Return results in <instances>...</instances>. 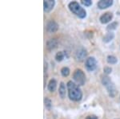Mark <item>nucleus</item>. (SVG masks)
Instances as JSON below:
<instances>
[{
    "label": "nucleus",
    "instance_id": "1",
    "mask_svg": "<svg viewBox=\"0 0 120 119\" xmlns=\"http://www.w3.org/2000/svg\"><path fill=\"white\" fill-rule=\"evenodd\" d=\"M67 89L70 100L73 101H79L82 100V90H81V89L77 84L73 82L72 81H69L67 84Z\"/></svg>",
    "mask_w": 120,
    "mask_h": 119
},
{
    "label": "nucleus",
    "instance_id": "2",
    "mask_svg": "<svg viewBox=\"0 0 120 119\" xmlns=\"http://www.w3.org/2000/svg\"><path fill=\"white\" fill-rule=\"evenodd\" d=\"M68 8L73 14L80 19H84L86 17V11L81 6L78 2L72 1L68 4Z\"/></svg>",
    "mask_w": 120,
    "mask_h": 119
},
{
    "label": "nucleus",
    "instance_id": "3",
    "mask_svg": "<svg viewBox=\"0 0 120 119\" xmlns=\"http://www.w3.org/2000/svg\"><path fill=\"white\" fill-rule=\"evenodd\" d=\"M102 84L106 88L108 94L111 97H115L117 94V89L115 88V84L111 81V79L108 76H102L101 78Z\"/></svg>",
    "mask_w": 120,
    "mask_h": 119
},
{
    "label": "nucleus",
    "instance_id": "4",
    "mask_svg": "<svg viewBox=\"0 0 120 119\" xmlns=\"http://www.w3.org/2000/svg\"><path fill=\"white\" fill-rule=\"evenodd\" d=\"M73 80L75 81V84L79 85H83L86 82V75L84 72L80 69H77L75 70L73 73Z\"/></svg>",
    "mask_w": 120,
    "mask_h": 119
},
{
    "label": "nucleus",
    "instance_id": "5",
    "mask_svg": "<svg viewBox=\"0 0 120 119\" xmlns=\"http://www.w3.org/2000/svg\"><path fill=\"white\" fill-rule=\"evenodd\" d=\"M98 65L97 60L94 57V56H90V57L86 58V60H85V67L87 71L89 72H93L96 69Z\"/></svg>",
    "mask_w": 120,
    "mask_h": 119
},
{
    "label": "nucleus",
    "instance_id": "6",
    "mask_svg": "<svg viewBox=\"0 0 120 119\" xmlns=\"http://www.w3.org/2000/svg\"><path fill=\"white\" fill-rule=\"evenodd\" d=\"M86 56H87V51L84 48H79L75 52V58L77 61L81 62L83 61L85 59L86 60Z\"/></svg>",
    "mask_w": 120,
    "mask_h": 119
},
{
    "label": "nucleus",
    "instance_id": "7",
    "mask_svg": "<svg viewBox=\"0 0 120 119\" xmlns=\"http://www.w3.org/2000/svg\"><path fill=\"white\" fill-rule=\"evenodd\" d=\"M46 29L49 33H55L59 30V24L55 20H50L46 23Z\"/></svg>",
    "mask_w": 120,
    "mask_h": 119
},
{
    "label": "nucleus",
    "instance_id": "8",
    "mask_svg": "<svg viewBox=\"0 0 120 119\" xmlns=\"http://www.w3.org/2000/svg\"><path fill=\"white\" fill-rule=\"evenodd\" d=\"M112 19H113V13L107 11V12H105L99 17V21L102 24H106V23L111 22Z\"/></svg>",
    "mask_w": 120,
    "mask_h": 119
},
{
    "label": "nucleus",
    "instance_id": "9",
    "mask_svg": "<svg viewBox=\"0 0 120 119\" xmlns=\"http://www.w3.org/2000/svg\"><path fill=\"white\" fill-rule=\"evenodd\" d=\"M55 5V0H45L43 2V9L44 11L46 13L51 12L52 10L54 9Z\"/></svg>",
    "mask_w": 120,
    "mask_h": 119
},
{
    "label": "nucleus",
    "instance_id": "10",
    "mask_svg": "<svg viewBox=\"0 0 120 119\" xmlns=\"http://www.w3.org/2000/svg\"><path fill=\"white\" fill-rule=\"evenodd\" d=\"M113 3H114L113 0H100V1L98 2L97 7L100 10H104L111 7L113 5Z\"/></svg>",
    "mask_w": 120,
    "mask_h": 119
},
{
    "label": "nucleus",
    "instance_id": "11",
    "mask_svg": "<svg viewBox=\"0 0 120 119\" xmlns=\"http://www.w3.org/2000/svg\"><path fill=\"white\" fill-rule=\"evenodd\" d=\"M58 45H59V40H58L57 39H51V40H48L46 44V49L48 51L55 50V48H58Z\"/></svg>",
    "mask_w": 120,
    "mask_h": 119
},
{
    "label": "nucleus",
    "instance_id": "12",
    "mask_svg": "<svg viewBox=\"0 0 120 119\" xmlns=\"http://www.w3.org/2000/svg\"><path fill=\"white\" fill-rule=\"evenodd\" d=\"M67 89H66V85L64 82H61L59 85V95L62 99H64L66 97V94H67Z\"/></svg>",
    "mask_w": 120,
    "mask_h": 119
},
{
    "label": "nucleus",
    "instance_id": "13",
    "mask_svg": "<svg viewBox=\"0 0 120 119\" xmlns=\"http://www.w3.org/2000/svg\"><path fill=\"white\" fill-rule=\"evenodd\" d=\"M56 89H57V81H56L55 79L52 78V79H51L49 81V82H48L47 89L50 92L53 93V92H55L56 90Z\"/></svg>",
    "mask_w": 120,
    "mask_h": 119
},
{
    "label": "nucleus",
    "instance_id": "14",
    "mask_svg": "<svg viewBox=\"0 0 120 119\" xmlns=\"http://www.w3.org/2000/svg\"><path fill=\"white\" fill-rule=\"evenodd\" d=\"M114 38H115V34L112 32H108L107 33H106V35L103 36L102 41L104 43H109V42H111L112 40H114Z\"/></svg>",
    "mask_w": 120,
    "mask_h": 119
},
{
    "label": "nucleus",
    "instance_id": "15",
    "mask_svg": "<svg viewBox=\"0 0 120 119\" xmlns=\"http://www.w3.org/2000/svg\"><path fill=\"white\" fill-rule=\"evenodd\" d=\"M65 56H66L65 52H62V51H60V52L56 53V55L55 56V60L58 62H61L62 60H63V59L65 58Z\"/></svg>",
    "mask_w": 120,
    "mask_h": 119
},
{
    "label": "nucleus",
    "instance_id": "16",
    "mask_svg": "<svg viewBox=\"0 0 120 119\" xmlns=\"http://www.w3.org/2000/svg\"><path fill=\"white\" fill-rule=\"evenodd\" d=\"M106 61L110 64H115L118 62V58L113 55H109L106 57Z\"/></svg>",
    "mask_w": 120,
    "mask_h": 119
},
{
    "label": "nucleus",
    "instance_id": "17",
    "mask_svg": "<svg viewBox=\"0 0 120 119\" xmlns=\"http://www.w3.org/2000/svg\"><path fill=\"white\" fill-rule=\"evenodd\" d=\"M60 73H61V75L63 76V77H67L70 75V73H71V70H70L68 67H63L61 69Z\"/></svg>",
    "mask_w": 120,
    "mask_h": 119
},
{
    "label": "nucleus",
    "instance_id": "18",
    "mask_svg": "<svg viewBox=\"0 0 120 119\" xmlns=\"http://www.w3.org/2000/svg\"><path fill=\"white\" fill-rule=\"evenodd\" d=\"M44 105H45V107L46 108V110H51L52 108V101L50 98L48 97H45L44 98Z\"/></svg>",
    "mask_w": 120,
    "mask_h": 119
},
{
    "label": "nucleus",
    "instance_id": "19",
    "mask_svg": "<svg viewBox=\"0 0 120 119\" xmlns=\"http://www.w3.org/2000/svg\"><path fill=\"white\" fill-rule=\"evenodd\" d=\"M118 25H119V23L118 22L111 23V24H109L107 27H106V30H107L108 32H111V31H113V30H115V29L117 28Z\"/></svg>",
    "mask_w": 120,
    "mask_h": 119
},
{
    "label": "nucleus",
    "instance_id": "20",
    "mask_svg": "<svg viewBox=\"0 0 120 119\" xmlns=\"http://www.w3.org/2000/svg\"><path fill=\"white\" fill-rule=\"evenodd\" d=\"M112 72V68L109 67V66H106L103 69V73L106 74V76H108L109 74H111Z\"/></svg>",
    "mask_w": 120,
    "mask_h": 119
},
{
    "label": "nucleus",
    "instance_id": "21",
    "mask_svg": "<svg viewBox=\"0 0 120 119\" xmlns=\"http://www.w3.org/2000/svg\"><path fill=\"white\" fill-rule=\"evenodd\" d=\"M81 3L82 5L86 6V7H90L92 5V1L91 0H81Z\"/></svg>",
    "mask_w": 120,
    "mask_h": 119
},
{
    "label": "nucleus",
    "instance_id": "22",
    "mask_svg": "<svg viewBox=\"0 0 120 119\" xmlns=\"http://www.w3.org/2000/svg\"><path fill=\"white\" fill-rule=\"evenodd\" d=\"M86 119H98L96 115H88Z\"/></svg>",
    "mask_w": 120,
    "mask_h": 119
}]
</instances>
